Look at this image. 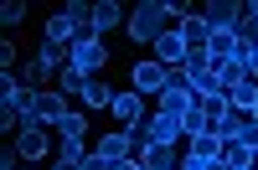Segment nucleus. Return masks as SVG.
I'll use <instances>...</instances> for the list:
<instances>
[{"instance_id":"nucleus-13","label":"nucleus","mask_w":258,"mask_h":170,"mask_svg":"<svg viewBox=\"0 0 258 170\" xmlns=\"http://www.w3.org/2000/svg\"><path fill=\"white\" fill-rule=\"evenodd\" d=\"M68 109H73V98H62L57 88H41V93H36V119H41V124H57Z\"/></svg>"},{"instance_id":"nucleus-20","label":"nucleus","mask_w":258,"mask_h":170,"mask_svg":"<svg viewBox=\"0 0 258 170\" xmlns=\"http://www.w3.org/2000/svg\"><path fill=\"white\" fill-rule=\"evenodd\" d=\"M52 88H57L62 98H83V88H88V72H78L73 62H68V67L57 72V82H52Z\"/></svg>"},{"instance_id":"nucleus-2","label":"nucleus","mask_w":258,"mask_h":170,"mask_svg":"<svg viewBox=\"0 0 258 170\" xmlns=\"http://www.w3.org/2000/svg\"><path fill=\"white\" fill-rule=\"evenodd\" d=\"M68 62L78 72H88V77H98L103 72V62H109V47H103V36L98 31H88V36H78L73 41V52H68Z\"/></svg>"},{"instance_id":"nucleus-22","label":"nucleus","mask_w":258,"mask_h":170,"mask_svg":"<svg viewBox=\"0 0 258 170\" xmlns=\"http://www.w3.org/2000/svg\"><path fill=\"white\" fill-rule=\"evenodd\" d=\"M191 93H197V103H202V98H222V82H217V72H212V67L191 72Z\"/></svg>"},{"instance_id":"nucleus-30","label":"nucleus","mask_w":258,"mask_h":170,"mask_svg":"<svg viewBox=\"0 0 258 170\" xmlns=\"http://www.w3.org/2000/svg\"><path fill=\"white\" fill-rule=\"evenodd\" d=\"M114 170H145V160H140V155H129V160H114Z\"/></svg>"},{"instance_id":"nucleus-25","label":"nucleus","mask_w":258,"mask_h":170,"mask_svg":"<svg viewBox=\"0 0 258 170\" xmlns=\"http://www.w3.org/2000/svg\"><path fill=\"white\" fill-rule=\"evenodd\" d=\"M21 21H26V0H6V6H0V26H21Z\"/></svg>"},{"instance_id":"nucleus-23","label":"nucleus","mask_w":258,"mask_h":170,"mask_svg":"<svg viewBox=\"0 0 258 170\" xmlns=\"http://www.w3.org/2000/svg\"><path fill=\"white\" fill-rule=\"evenodd\" d=\"M62 11H68V21H73V26H78L83 36L93 31V6H88V0H68V6H62Z\"/></svg>"},{"instance_id":"nucleus-27","label":"nucleus","mask_w":258,"mask_h":170,"mask_svg":"<svg viewBox=\"0 0 258 170\" xmlns=\"http://www.w3.org/2000/svg\"><path fill=\"white\" fill-rule=\"evenodd\" d=\"M0 72H16V41H6V47H0Z\"/></svg>"},{"instance_id":"nucleus-32","label":"nucleus","mask_w":258,"mask_h":170,"mask_svg":"<svg viewBox=\"0 0 258 170\" xmlns=\"http://www.w3.org/2000/svg\"><path fill=\"white\" fill-rule=\"evenodd\" d=\"M253 170H258V160H253Z\"/></svg>"},{"instance_id":"nucleus-16","label":"nucleus","mask_w":258,"mask_h":170,"mask_svg":"<svg viewBox=\"0 0 258 170\" xmlns=\"http://www.w3.org/2000/svg\"><path fill=\"white\" fill-rule=\"evenodd\" d=\"M212 72H217L222 93H232V88H238V82L248 77V62H243V57H222V62H212Z\"/></svg>"},{"instance_id":"nucleus-17","label":"nucleus","mask_w":258,"mask_h":170,"mask_svg":"<svg viewBox=\"0 0 258 170\" xmlns=\"http://www.w3.org/2000/svg\"><path fill=\"white\" fill-rule=\"evenodd\" d=\"M52 134L57 139H83V134H88V109H68V114L52 124Z\"/></svg>"},{"instance_id":"nucleus-14","label":"nucleus","mask_w":258,"mask_h":170,"mask_svg":"<svg viewBox=\"0 0 258 170\" xmlns=\"http://www.w3.org/2000/svg\"><path fill=\"white\" fill-rule=\"evenodd\" d=\"M57 72H62V67H52L47 57H31V62H21V82H26V88H47V82H57Z\"/></svg>"},{"instance_id":"nucleus-10","label":"nucleus","mask_w":258,"mask_h":170,"mask_svg":"<svg viewBox=\"0 0 258 170\" xmlns=\"http://www.w3.org/2000/svg\"><path fill=\"white\" fill-rule=\"evenodd\" d=\"M176 36L186 41V52H191V47H207V41H212V26L202 21V11H186V16L176 21Z\"/></svg>"},{"instance_id":"nucleus-6","label":"nucleus","mask_w":258,"mask_h":170,"mask_svg":"<svg viewBox=\"0 0 258 170\" xmlns=\"http://www.w3.org/2000/svg\"><path fill=\"white\" fill-rule=\"evenodd\" d=\"M109 114L119 119V129H140V124L150 119V114H145V98H140L135 88H119V93H114V109H109Z\"/></svg>"},{"instance_id":"nucleus-31","label":"nucleus","mask_w":258,"mask_h":170,"mask_svg":"<svg viewBox=\"0 0 258 170\" xmlns=\"http://www.w3.org/2000/svg\"><path fill=\"white\" fill-rule=\"evenodd\" d=\"M248 77H253V82H258V52H253V57H248Z\"/></svg>"},{"instance_id":"nucleus-18","label":"nucleus","mask_w":258,"mask_h":170,"mask_svg":"<svg viewBox=\"0 0 258 170\" xmlns=\"http://www.w3.org/2000/svg\"><path fill=\"white\" fill-rule=\"evenodd\" d=\"M114 93L119 88H109V82H103V77H88V88H83V109H114Z\"/></svg>"},{"instance_id":"nucleus-1","label":"nucleus","mask_w":258,"mask_h":170,"mask_svg":"<svg viewBox=\"0 0 258 170\" xmlns=\"http://www.w3.org/2000/svg\"><path fill=\"white\" fill-rule=\"evenodd\" d=\"M191 6H170V0H145V6H135L129 11V21H124V36L135 41V47H155V41L165 36V31H176V21L186 16Z\"/></svg>"},{"instance_id":"nucleus-28","label":"nucleus","mask_w":258,"mask_h":170,"mask_svg":"<svg viewBox=\"0 0 258 170\" xmlns=\"http://www.w3.org/2000/svg\"><path fill=\"white\" fill-rule=\"evenodd\" d=\"M83 170H114V160H103V155H98V150H93V155H88V160H83Z\"/></svg>"},{"instance_id":"nucleus-21","label":"nucleus","mask_w":258,"mask_h":170,"mask_svg":"<svg viewBox=\"0 0 258 170\" xmlns=\"http://www.w3.org/2000/svg\"><path fill=\"white\" fill-rule=\"evenodd\" d=\"M227 103H232V114H253V109H258V82H253V77H243L238 88L227 93Z\"/></svg>"},{"instance_id":"nucleus-19","label":"nucleus","mask_w":258,"mask_h":170,"mask_svg":"<svg viewBox=\"0 0 258 170\" xmlns=\"http://www.w3.org/2000/svg\"><path fill=\"white\" fill-rule=\"evenodd\" d=\"M253 160H258L253 144H243V139H227V144H222V165H227V170H248Z\"/></svg>"},{"instance_id":"nucleus-9","label":"nucleus","mask_w":258,"mask_h":170,"mask_svg":"<svg viewBox=\"0 0 258 170\" xmlns=\"http://www.w3.org/2000/svg\"><path fill=\"white\" fill-rule=\"evenodd\" d=\"M129 21V11L119 6V0H93V31L98 36H109V31H119Z\"/></svg>"},{"instance_id":"nucleus-24","label":"nucleus","mask_w":258,"mask_h":170,"mask_svg":"<svg viewBox=\"0 0 258 170\" xmlns=\"http://www.w3.org/2000/svg\"><path fill=\"white\" fill-rule=\"evenodd\" d=\"M88 155H93V150H88L83 139H62V144H57V165H83Z\"/></svg>"},{"instance_id":"nucleus-29","label":"nucleus","mask_w":258,"mask_h":170,"mask_svg":"<svg viewBox=\"0 0 258 170\" xmlns=\"http://www.w3.org/2000/svg\"><path fill=\"white\" fill-rule=\"evenodd\" d=\"M16 165H21V155H16L11 144H6V150H0V170H16Z\"/></svg>"},{"instance_id":"nucleus-3","label":"nucleus","mask_w":258,"mask_h":170,"mask_svg":"<svg viewBox=\"0 0 258 170\" xmlns=\"http://www.w3.org/2000/svg\"><path fill=\"white\" fill-rule=\"evenodd\" d=\"M16 155L21 160H26V165H36V160H47L52 155V124H26V129H21L16 134Z\"/></svg>"},{"instance_id":"nucleus-5","label":"nucleus","mask_w":258,"mask_h":170,"mask_svg":"<svg viewBox=\"0 0 258 170\" xmlns=\"http://www.w3.org/2000/svg\"><path fill=\"white\" fill-rule=\"evenodd\" d=\"M135 134H140L145 144H176V139H186V134H181V119H176V114H160V109L150 114Z\"/></svg>"},{"instance_id":"nucleus-8","label":"nucleus","mask_w":258,"mask_h":170,"mask_svg":"<svg viewBox=\"0 0 258 170\" xmlns=\"http://www.w3.org/2000/svg\"><path fill=\"white\" fill-rule=\"evenodd\" d=\"M83 31L68 21V11H52L47 16V31H41V41H47V47H62V52H73V41H78Z\"/></svg>"},{"instance_id":"nucleus-11","label":"nucleus","mask_w":258,"mask_h":170,"mask_svg":"<svg viewBox=\"0 0 258 170\" xmlns=\"http://www.w3.org/2000/svg\"><path fill=\"white\" fill-rule=\"evenodd\" d=\"M140 160H145V170H181V150L176 144H140Z\"/></svg>"},{"instance_id":"nucleus-7","label":"nucleus","mask_w":258,"mask_h":170,"mask_svg":"<svg viewBox=\"0 0 258 170\" xmlns=\"http://www.w3.org/2000/svg\"><path fill=\"white\" fill-rule=\"evenodd\" d=\"M243 6H248V0H212V6L202 11V21H207L212 31H232L243 21Z\"/></svg>"},{"instance_id":"nucleus-15","label":"nucleus","mask_w":258,"mask_h":170,"mask_svg":"<svg viewBox=\"0 0 258 170\" xmlns=\"http://www.w3.org/2000/svg\"><path fill=\"white\" fill-rule=\"evenodd\" d=\"M150 52H155V62H160V67H181V62H186V41H181L176 31H165Z\"/></svg>"},{"instance_id":"nucleus-26","label":"nucleus","mask_w":258,"mask_h":170,"mask_svg":"<svg viewBox=\"0 0 258 170\" xmlns=\"http://www.w3.org/2000/svg\"><path fill=\"white\" fill-rule=\"evenodd\" d=\"M202 129H207V114H202V109H186V114H181V134L191 139V134H202Z\"/></svg>"},{"instance_id":"nucleus-4","label":"nucleus","mask_w":258,"mask_h":170,"mask_svg":"<svg viewBox=\"0 0 258 170\" xmlns=\"http://www.w3.org/2000/svg\"><path fill=\"white\" fill-rule=\"evenodd\" d=\"M129 82H135V93L140 98H150V93H165V82H170V67H160L155 57H145V62H135V72H129Z\"/></svg>"},{"instance_id":"nucleus-12","label":"nucleus","mask_w":258,"mask_h":170,"mask_svg":"<svg viewBox=\"0 0 258 170\" xmlns=\"http://www.w3.org/2000/svg\"><path fill=\"white\" fill-rule=\"evenodd\" d=\"M222 144H227V139H222L217 129H202V134L186 139V155H191V160H222Z\"/></svg>"}]
</instances>
